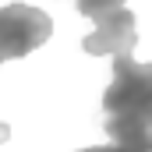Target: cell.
Segmentation results:
<instances>
[{
    "label": "cell",
    "instance_id": "1",
    "mask_svg": "<svg viewBox=\"0 0 152 152\" xmlns=\"http://www.w3.org/2000/svg\"><path fill=\"white\" fill-rule=\"evenodd\" d=\"M103 131L113 145L152 152V67L131 57L113 60V81L103 92Z\"/></svg>",
    "mask_w": 152,
    "mask_h": 152
},
{
    "label": "cell",
    "instance_id": "2",
    "mask_svg": "<svg viewBox=\"0 0 152 152\" xmlns=\"http://www.w3.org/2000/svg\"><path fill=\"white\" fill-rule=\"evenodd\" d=\"M50 36H53V21H50L46 11L28 7V4H7V7H0V64L28 57Z\"/></svg>",
    "mask_w": 152,
    "mask_h": 152
},
{
    "label": "cell",
    "instance_id": "3",
    "mask_svg": "<svg viewBox=\"0 0 152 152\" xmlns=\"http://www.w3.org/2000/svg\"><path fill=\"white\" fill-rule=\"evenodd\" d=\"M92 21H96V32H88L85 42H81L85 53H96V57H103V53L131 57V50H134V42H138V32H134V14H131L127 7L106 11V14L92 18Z\"/></svg>",
    "mask_w": 152,
    "mask_h": 152
},
{
    "label": "cell",
    "instance_id": "4",
    "mask_svg": "<svg viewBox=\"0 0 152 152\" xmlns=\"http://www.w3.org/2000/svg\"><path fill=\"white\" fill-rule=\"evenodd\" d=\"M78 11L85 14V18H99V14H106V11H117V7H124L127 0H75Z\"/></svg>",
    "mask_w": 152,
    "mask_h": 152
},
{
    "label": "cell",
    "instance_id": "5",
    "mask_svg": "<svg viewBox=\"0 0 152 152\" xmlns=\"http://www.w3.org/2000/svg\"><path fill=\"white\" fill-rule=\"evenodd\" d=\"M81 152H134V149H124V145H96V149H81Z\"/></svg>",
    "mask_w": 152,
    "mask_h": 152
}]
</instances>
